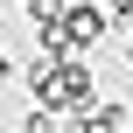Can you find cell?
Wrapping results in <instances>:
<instances>
[{"label": "cell", "mask_w": 133, "mask_h": 133, "mask_svg": "<svg viewBox=\"0 0 133 133\" xmlns=\"http://www.w3.org/2000/svg\"><path fill=\"white\" fill-rule=\"evenodd\" d=\"M28 91H35V105H49V112H84L91 105V70L77 63V56H35V70H28Z\"/></svg>", "instance_id": "6da1fadb"}, {"label": "cell", "mask_w": 133, "mask_h": 133, "mask_svg": "<svg viewBox=\"0 0 133 133\" xmlns=\"http://www.w3.org/2000/svg\"><path fill=\"white\" fill-rule=\"evenodd\" d=\"M21 133H56V112H49V105H35V112L21 119Z\"/></svg>", "instance_id": "7a4b0ae2"}, {"label": "cell", "mask_w": 133, "mask_h": 133, "mask_svg": "<svg viewBox=\"0 0 133 133\" xmlns=\"http://www.w3.org/2000/svg\"><path fill=\"white\" fill-rule=\"evenodd\" d=\"M7 77H14V63H7V56H0V91H7Z\"/></svg>", "instance_id": "3957f363"}, {"label": "cell", "mask_w": 133, "mask_h": 133, "mask_svg": "<svg viewBox=\"0 0 133 133\" xmlns=\"http://www.w3.org/2000/svg\"><path fill=\"white\" fill-rule=\"evenodd\" d=\"M105 7H112V14H133V0H105Z\"/></svg>", "instance_id": "277c9868"}]
</instances>
